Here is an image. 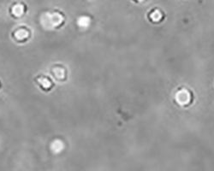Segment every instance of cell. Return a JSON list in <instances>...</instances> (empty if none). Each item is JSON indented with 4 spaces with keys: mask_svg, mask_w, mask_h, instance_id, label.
I'll use <instances>...</instances> for the list:
<instances>
[{
    "mask_svg": "<svg viewBox=\"0 0 214 171\" xmlns=\"http://www.w3.org/2000/svg\"><path fill=\"white\" fill-rule=\"evenodd\" d=\"M191 99L190 92L186 89H181L176 94V100L181 105H185L187 103H189Z\"/></svg>",
    "mask_w": 214,
    "mask_h": 171,
    "instance_id": "6da1fadb",
    "label": "cell"
}]
</instances>
